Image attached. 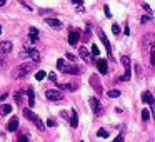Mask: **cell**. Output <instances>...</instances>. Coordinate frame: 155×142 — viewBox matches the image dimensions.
<instances>
[{
  "mask_svg": "<svg viewBox=\"0 0 155 142\" xmlns=\"http://www.w3.org/2000/svg\"><path fill=\"white\" fill-rule=\"evenodd\" d=\"M35 79H37V80H42V79H45V72H44V70H38L37 74H35Z\"/></svg>",
  "mask_w": 155,
  "mask_h": 142,
  "instance_id": "28",
  "label": "cell"
},
{
  "mask_svg": "<svg viewBox=\"0 0 155 142\" xmlns=\"http://www.w3.org/2000/svg\"><path fill=\"white\" fill-rule=\"evenodd\" d=\"M17 129H18V117H12L10 122H8V130L14 132V130H17Z\"/></svg>",
  "mask_w": 155,
  "mask_h": 142,
  "instance_id": "16",
  "label": "cell"
},
{
  "mask_svg": "<svg viewBox=\"0 0 155 142\" xmlns=\"http://www.w3.org/2000/svg\"><path fill=\"white\" fill-rule=\"evenodd\" d=\"M15 100L22 102V92H17V94H15Z\"/></svg>",
  "mask_w": 155,
  "mask_h": 142,
  "instance_id": "34",
  "label": "cell"
},
{
  "mask_svg": "<svg viewBox=\"0 0 155 142\" xmlns=\"http://www.w3.org/2000/svg\"><path fill=\"white\" fill-rule=\"evenodd\" d=\"M142 100H143L145 104H148V109H150V112H152V117L155 119V99L152 97V94L148 90H145L143 94H142Z\"/></svg>",
  "mask_w": 155,
  "mask_h": 142,
  "instance_id": "4",
  "label": "cell"
},
{
  "mask_svg": "<svg viewBox=\"0 0 155 142\" xmlns=\"http://www.w3.org/2000/svg\"><path fill=\"white\" fill-rule=\"evenodd\" d=\"M64 74H72V75H77V74H80V69L77 67V65H65V69L64 70Z\"/></svg>",
  "mask_w": 155,
  "mask_h": 142,
  "instance_id": "14",
  "label": "cell"
},
{
  "mask_svg": "<svg viewBox=\"0 0 155 142\" xmlns=\"http://www.w3.org/2000/svg\"><path fill=\"white\" fill-rule=\"evenodd\" d=\"M134 67H135V72H137V75H138V74H140V65H138V64H135Z\"/></svg>",
  "mask_w": 155,
  "mask_h": 142,
  "instance_id": "38",
  "label": "cell"
},
{
  "mask_svg": "<svg viewBox=\"0 0 155 142\" xmlns=\"http://www.w3.org/2000/svg\"><path fill=\"white\" fill-rule=\"evenodd\" d=\"M90 84H92V87H94L98 94H102V85H100V82H97V75H92V77H90Z\"/></svg>",
  "mask_w": 155,
  "mask_h": 142,
  "instance_id": "15",
  "label": "cell"
},
{
  "mask_svg": "<svg viewBox=\"0 0 155 142\" xmlns=\"http://www.w3.org/2000/svg\"><path fill=\"white\" fill-rule=\"evenodd\" d=\"M18 142H28L27 135H20V137H18Z\"/></svg>",
  "mask_w": 155,
  "mask_h": 142,
  "instance_id": "36",
  "label": "cell"
},
{
  "mask_svg": "<svg viewBox=\"0 0 155 142\" xmlns=\"http://www.w3.org/2000/svg\"><path fill=\"white\" fill-rule=\"evenodd\" d=\"M104 12H105V17H107V19H110V17H112V14H110V7H108V5H105V7H104Z\"/></svg>",
  "mask_w": 155,
  "mask_h": 142,
  "instance_id": "29",
  "label": "cell"
},
{
  "mask_svg": "<svg viewBox=\"0 0 155 142\" xmlns=\"http://www.w3.org/2000/svg\"><path fill=\"white\" fill-rule=\"evenodd\" d=\"M98 37H100V40H102V42H104L105 49H107V54H108V57H110V59H114V54H112V47H110V42H108L107 35L104 34V30H98Z\"/></svg>",
  "mask_w": 155,
  "mask_h": 142,
  "instance_id": "8",
  "label": "cell"
},
{
  "mask_svg": "<svg viewBox=\"0 0 155 142\" xmlns=\"http://www.w3.org/2000/svg\"><path fill=\"white\" fill-rule=\"evenodd\" d=\"M22 55H24V57H28L32 62H38L42 59L40 57V52H38L37 49H27V50H25Z\"/></svg>",
  "mask_w": 155,
  "mask_h": 142,
  "instance_id": "7",
  "label": "cell"
},
{
  "mask_svg": "<svg viewBox=\"0 0 155 142\" xmlns=\"http://www.w3.org/2000/svg\"><path fill=\"white\" fill-rule=\"evenodd\" d=\"M68 122H70V125H72L74 129L78 125V115H77V110H75V109H72L70 117H68Z\"/></svg>",
  "mask_w": 155,
  "mask_h": 142,
  "instance_id": "13",
  "label": "cell"
},
{
  "mask_svg": "<svg viewBox=\"0 0 155 142\" xmlns=\"http://www.w3.org/2000/svg\"><path fill=\"white\" fill-rule=\"evenodd\" d=\"M5 2H7V0H0V7H4V5H5Z\"/></svg>",
  "mask_w": 155,
  "mask_h": 142,
  "instance_id": "41",
  "label": "cell"
},
{
  "mask_svg": "<svg viewBox=\"0 0 155 142\" xmlns=\"http://www.w3.org/2000/svg\"><path fill=\"white\" fill-rule=\"evenodd\" d=\"M45 97L48 99V100H54V102H58L64 99V94H62L58 89H48V90H45Z\"/></svg>",
  "mask_w": 155,
  "mask_h": 142,
  "instance_id": "6",
  "label": "cell"
},
{
  "mask_svg": "<svg viewBox=\"0 0 155 142\" xmlns=\"http://www.w3.org/2000/svg\"><path fill=\"white\" fill-rule=\"evenodd\" d=\"M32 67L34 65L28 62V64H22V65H18V67H15L14 69V72H12V77L14 79H22V77H25V75H28L32 72Z\"/></svg>",
  "mask_w": 155,
  "mask_h": 142,
  "instance_id": "1",
  "label": "cell"
},
{
  "mask_svg": "<svg viewBox=\"0 0 155 142\" xmlns=\"http://www.w3.org/2000/svg\"><path fill=\"white\" fill-rule=\"evenodd\" d=\"M147 142H153V140H147Z\"/></svg>",
  "mask_w": 155,
  "mask_h": 142,
  "instance_id": "43",
  "label": "cell"
},
{
  "mask_svg": "<svg viewBox=\"0 0 155 142\" xmlns=\"http://www.w3.org/2000/svg\"><path fill=\"white\" fill-rule=\"evenodd\" d=\"M27 94H28V105H30V107H34V104H35V94H34V89H28Z\"/></svg>",
  "mask_w": 155,
  "mask_h": 142,
  "instance_id": "18",
  "label": "cell"
},
{
  "mask_svg": "<svg viewBox=\"0 0 155 142\" xmlns=\"http://www.w3.org/2000/svg\"><path fill=\"white\" fill-rule=\"evenodd\" d=\"M90 52H92V55H94V57H98V54H100V50H98V47L95 44L92 45V50Z\"/></svg>",
  "mask_w": 155,
  "mask_h": 142,
  "instance_id": "26",
  "label": "cell"
},
{
  "mask_svg": "<svg viewBox=\"0 0 155 142\" xmlns=\"http://www.w3.org/2000/svg\"><path fill=\"white\" fill-rule=\"evenodd\" d=\"M88 104H90V109H92V112H94L95 115H102V114H104V107H102L100 100H98L97 97H90V99H88Z\"/></svg>",
  "mask_w": 155,
  "mask_h": 142,
  "instance_id": "5",
  "label": "cell"
},
{
  "mask_svg": "<svg viewBox=\"0 0 155 142\" xmlns=\"http://www.w3.org/2000/svg\"><path fill=\"white\" fill-rule=\"evenodd\" d=\"M112 142H124V134L120 132V134H118V135H117V137H115Z\"/></svg>",
  "mask_w": 155,
  "mask_h": 142,
  "instance_id": "30",
  "label": "cell"
},
{
  "mask_svg": "<svg viewBox=\"0 0 155 142\" xmlns=\"http://www.w3.org/2000/svg\"><path fill=\"white\" fill-rule=\"evenodd\" d=\"M10 112H12V105H8V104L0 105V115H8Z\"/></svg>",
  "mask_w": 155,
  "mask_h": 142,
  "instance_id": "17",
  "label": "cell"
},
{
  "mask_svg": "<svg viewBox=\"0 0 155 142\" xmlns=\"http://www.w3.org/2000/svg\"><path fill=\"white\" fill-rule=\"evenodd\" d=\"M97 67H98V72L102 75H105L108 72V65H107V60L105 59H97Z\"/></svg>",
  "mask_w": 155,
  "mask_h": 142,
  "instance_id": "11",
  "label": "cell"
},
{
  "mask_svg": "<svg viewBox=\"0 0 155 142\" xmlns=\"http://www.w3.org/2000/svg\"><path fill=\"white\" fill-rule=\"evenodd\" d=\"M28 39H30L32 44H37L38 42V34H28Z\"/></svg>",
  "mask_w": 155,
  "mask_h": 142,
  "instance_id": "25",
  "label": "cell"
},
{
  "mask_svg": "<svg viewBox=\"0 0 155 142\" xmlns=\"http://www.w3.org/2000/svg\"><path fill=\"white\" fill-rule=\"evenodd\" d=\"M45 24L48 25V27H52L54 30H60L64 25H62V22L58 20V19H45Z\"/></svg>",
  "mask_w": 155,
  "mask_h": 142,
  "instance_id": "10",
  "label": "cell"
},
{
  "mask_svg": "<svg viewBox=\"0 0 155 142\" xmlns=\"http://www.w3.org/2000/svg\"><path fill=\"white\" fill-rule=\"evenodd\" d=\"M47 125H48V127H55V125H57V122H55L54 119H48V120H47Z\"/></svg>",
  "mask_w": 155,
  "mask_h": 142,
  "instance_id": "33",
  "label": "cell"
},
{
  "mask_svg": "<svg viewBox=\"0 0 155 142\" xmlns=\"http://www.w3.org/2000/svg\"><path fill=\"white\" fill-rule=\"evenodd\" d=\"M142 8H143V10L147 12V15L153 17V12H152V8H150V5H148V4H145V2H143V4H142Z\"/></svg>",
  "mask_w": 155,
  "mask_h": 142,
  "instance_id": "22",
  "label": "cell"
},
{
  "mask_svg": "<svg viewBox=\"0 0 155 142\" xmlns=\"http://www.w3.org/2000/svg\"><path fill=\"white\" fill-rule=\"evenodd\" d=\"M150 117H152V112H150V109H143L142 110V120H150Z\"/></svg>",
  "mask_w": 155,
  "mask_h": 142,
  "instance_id": "20",
  "label": "cell"
},
{
  "mask_svg": "<svg viewBox=\"0 0 155 142\" xmlns=\"http://www.w3.org/2000/svg\"><path fill=\"white\" fill-rule=\"evenodd\" d=\"M0 34H2V25H0Z\"/></svg>",
  "mask_w": 155,
  "mask_h": 142,
  "instance_id": "42",
  "label": "cell"
},
{
  "mask_svg": "<svg viewBox=\"0 0 155 142\" xmlns=\"http://www.w3.org/2000/svg\"><path fill=\"white\" fill-rule=\"evenodd\" d=\"M120 62H122V65H124V69H125V74L122 75V77H118V82H128L130 80V57L128 55H124V57L120 59Z\"/></svg>",
  "mask_w": 155,
  "mask_h": 142,
  "instance_id": "3",
  "label": "cell"
},
{
  "mask_svg": "<svg viewBox=\"0 0 155 142\" xmlns=\"http://www.w3.org/2000/svg\"><path fill=\"white\" fill-rule=\"evenodd\" d=\"M48 79H50V80L54 82V84H57V75H55L54 72H50V74H48Z\"/></svg>",
  "mask_w": 155,
  "mask_h": 142,
  "instance_id": "31",
  "label": "cell"
},
{
  "mask_svg": "<svg viewBox=\"0 0 155 142\" xmlns=\"http://www.w3.org/2000/svg\"><path fill=\"white\" fill-rule=\"evenodd\" d=\"M112 32H114L115 35H118V34H120V25H118V24H114V25H112Z\"/></svg>",
  "mask_w": 155,
  "mask_h": 142,
  "instance_id": "27",
  "label": "cell"
},
{
  "mask_svg": "<svg viewBox=\"0 0 155 142\" xmlns=\"http://www.w3.org/2000/svg\"><path fill=\"white\" fill-rule=\"evenodd\" d=\"M78 39H80V32H78L77 29H72L70 34H68V44H70L72 47H74V45H77Z\"/></svg>",
  "mask_w": 155,
  "mask_h": 142,
  "instance_id": "9",
  "label": "cell"
},
{
  "mask_svg": "<svg viewBox=\"0 0 155 142\" xmlns=\"http://www.w3.org/2000/svg\"><path fill=\"white\" fill-rule=\"evenodd\" d=\"M28 34H38V30L35 27H30V29H28Z\"/></svg>",
  "mask_w": 155,
  "mask_h": 142,
  "instance_id": "37",
  "label": "cell"
},
{
  "mask_svg": "<svg viewBox=\"0 0 155 142\" xmlns=\"http://www.w3.org/2000/svg\"><path fill=\"white\" fill-rule=\"evenodd\" d=\"M120 94H122V92L118 90V89H110V90L107 92V95H108L110 99H117V97H120Z\"/></svg>",
  "mask_w": 155,
  "mask_h": 142,
  "instance_id": "19",
  "label": "cell"
},
{
  "mask_svg": "<svg viewBox=\"0 0 155 142\" xmlns=\"http://www.w3.org/2000/svg\"><path fill=\"white\" fill-rule=\"evenodd\" d=\"M90 55L92 54H88V50L85 47H80V57L84 59V60H88V59H90Z\"/></svg>",
  "mask_w": 155,
  "mask_h": 142,
  "instance_id": "21",
  "label": "cell"
},
{
  "mask_svg": "<svg viewBox=\"0 0 155 142\" xmlns=\"http://www.w3.org/2000/svg\"><path fill=\"white\" fill-rule=\"evenodd\" d=\"M7 95H8V94H2V95H0V102L5 100V99H7Z\"/></svg>",
  "mask_w": 155,
  "mask_h": 142,
  "instance_id": "39",
  "label": "cell"
},
{
  "mask_svg": "<svg viewBox=\"0 0 155 142\" xmlns=\"http://www.w3.org/2000/svg\"><path fill=\"white\" fill-rule=\"evenodd\" d=\"M152 19H153V17H150V15H143L140 22H142V24H147V22H148V20H152Z\"/></svg>",
  "mask_w": 155,
  "mask_h": 142,
  "instance_id": "32",
  "label": "cell"
},
{
  "mask_svg": "<svg viewBox=\"0 0 155 142\" xmlns=\"http://www.w3.org/2000/svg\"><path fill=\"white\" fill-rule=\"evenodd\" d=\"M82 142H84V140H82Z\"/></svg>",
  "mask_w": 155,
  "mask_h": 142,
  "instance_id": "44",
  "label": "cell"
},
{
  "mask_svg": "<svg viewBox=\"0 0 155 142\" xmlns=\"http://www.w3.org/2000/svg\"><path fill=\"white\" fill-rule=\"evenodd\" d=\"M72 2H74V4H77V5H80L82 2H84V0H72Z\"/></svg>",
  "mask_w": 155,
  "mask_h": 142,
  "instance_id": "40",
  "label": "cell"
},
{
  "mask_svg": "<svg viewBox=\"0 0 155 142\" xmlns=\"http://www.w3.org/2000/svg\"><path fill=\"white\" fill-rule=\"evenodd\" d=\"M65 65H67V64H65V60H64V59H58V60H57V69H58L60 72L65 69Z\"/></svg>",
  "mask_w": 155,
  "mask_h": 142,
  "instance_id": "23",
  "label": "cell"
},
{
  "mask_svg": "<svg viewBox=\"0 0 155 142\" xmlns=\"http://www.w3.org/2000/svg\"><path fill=\"white\" fill-rule=\"evenodd\" d=\"M24 115L28 119V120H32L35 125H37V129H38V130H45V124L42 122V119L38 117V115L35 114L34 110H30V109H25V110H24Z\"/></svg>",
  "mask_w": 155,
  "mask_h": 142,
  "instance_id": "2",
  "label": "cell"
},
{
  "mask_svg": "<svg viewBox=\"0 0 155 142\" xmlns=\"http://www.w3.org/2000/svg\"><path fill=\"white\" fill-rule=\"evenodd\" d=\"M65 57H67V59H68V60H72V62H74V60H75V55H72V54H68V52H67V54H65Z\"/></svg>",
  "mask_w": 155,
  "mask_h": 142,
  "instance_id": "35",
  "label": "cell"
},
{
  "mask_svg": "<svg viewBox=\"0 0 155 142\" xmlns=\"http://www.w3.org/2000/svg\"><path fill=\"white\" fill-rule=\"evenodd\" d=\"M57 87H58V90H68V92H74V90H77L78 89V85L77 84H58L57 82Z\"/></svg>",
  "mask_w": 155,
  "mask_h": 142,
  "instance_id": "12",
  "label": "cell"
},
{
  "mask_svg": "<svg viewBox=\"0 0 155 142\" xmlns=\"http://www.w3.org/2000/svg\"><path fill=\"white\" fill-rule=\"evenodd\" d=\"M97 135H98V137H102V139H107V137H108V132L105 130V129H98Z\"/></svg>",
  "mask_w": 155,
  "mask_h": 142,
  "instance_id": "24",
  "label": "cell"
}]
</instances>
